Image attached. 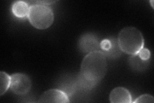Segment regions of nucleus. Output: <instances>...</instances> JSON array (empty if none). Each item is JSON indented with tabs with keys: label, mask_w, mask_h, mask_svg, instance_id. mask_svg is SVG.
<instances>
[{
	"label": "nucleus",
	"mask_w": 154,
	"mask_h": 103,
	"mask_svg": "<svg viewBox=\"0 0 154 103\" xmlns=\"http://www.w3.org/2000/svg\"><path fill=\"white\" fill-rule=\"evenodd\" d=\"M107 69V58L102 51L88 53L81 64L80 82L86 88H93L103 79Z\"/></svg>",
	"instance_id": "obj_1"
},
{
	"label": "nucleus",
	"mask_w": 154,
	"mask_h": 103,
	"mask_svg": "<svg viewBox=\"0 0 154 103\" xmlns=\"http://www.w3.org/2000/svg\"><path fill=\"white\" fill-rule=\"evenodd\" d=\"M118 45L120 50L129 55H137L143 48L144 40L142 33L134 27L122 29L118 37Z\"/></svg>",
	"instance_id": "obj_2"
},
{
	"label": "nucleus",
	"mask_w": 154,
	"mask_h": 103,
	"mask_svg": "<svg viewBox=\"0 0 154 103\" xmlns=\"http://www.w3.org/2000/svg\"><path fill=\"white\" fill-rule=\"evenodd\" d=\"M28 19L32 25L38 30H45L54 21V14L48 5L33 4L30 5Z\"/></svg>",
	"instance_id": "obj_3"
},
{
	"label": "nucleus",
	"mask_w": 154,
	"mask_h": 103,
	"mask_svg": "<svg viewBox=\"0 0 154 103\" xmlns=\"http://www.w3.org/2000/svg\"><path fill=\"white\" fill-rule=\"evenodd\" d=\"M32 88L30 78L25 73H16L11 76V82L10 88L17 95L28 94Z\"/></svg>",
	"instance_id": "obj_4"
},
{
	"label": "nucleus",
	"mask_w": 154,
	"mask_h": 103,
	"mask_svg": "<svg viewBox=\"0 0 154 103\" xmlns=\"http://www.w3.org/2000/svg\"><path fill=\"white\" fill-rule=\"evenodd\" d=\"M37 102L41 103H69V99L63 91L51 89L43 93Z\"/></svg>",
	"instance_id": "obj_5"
},
{
	"label": "nucleus",
	"mask_w": 154,
	"mask_h": 103,
	"mask_svg": "<svg viewBox=\"0 0 154 103\" xmlns=\"http://www.w3.org/2000/svg\"><path fill=\"white\" fill-rule=\"evenodd\" d=\"M79 46L82 52L90 53L99 50L100 43L98 42V38L93 34H86L80 37Z\"/></svg>",
	"instance_id": "obj_6"
},
{
	"label": "nucleus",
	"mask_w": 154,
	"mask_h": 103,
	"mask_svg": "<svg viewBox=\"0 0 154 103\" xmlns=\"http://www.w3.org/2000/svg\"><path fill=\"white\" fill-rule=\"evenodd\" d=\"M110 102L112 103H131L132 96L130 92L124 87H116L110 92Z\"/></svg>",
	"instance_id": "obj_7"
},
{
	"label": "nucleus",
	"mask_w": 154,
	"mask_h": 103,
	"mask_svg": "<svg viewBox=\"0 0 154 103\" xmlns=\"http://www.w3.org/2000/svg\"><path fill=\"white\" fill-rule=\"evenodd\" d=\"M30 5L26 2L17 1L14 2L12 5V12L14 16L19 18L28 17Z\"/></svg>",
	"instance_id": "obj_8"
},
{
	"label": "nucleus",
	"mask_w": 154,
	"mask_h": 103,
	"mask_svg": "<svg viewBox=\"0 0 154 103\" xmlns=\"http://www.w3.org/2000/svg\"><path fill=\"white\" fill-rule=\"evenodd\" d=\"M11 76L5 72H0V95L5 94L11 86Z\"/></svg>",
	"instance_id": "obj_9"
},
{
	"label": "nucleus",
	"mask_w": 154,
	"mask_h": 103,
	"mask_svg": "<svg viewBox=\"0 0 154 103\" xmlns=\"http://www.w3.org/2000/svg\"><path fill=\"white\" fill-rule=\"evenodd\" d=\"M135 103H153L154 102V98L152 95L149 94H144L141 96H139L134 101Z\"/></svg>",
	"instance_id": "obj_10"
},
{
	"label": "nucleus",
	"mask_w": 154,
	"mask_h": 103,
	"mask_svg": "<svg viewBox=\"0 0 154 103\" xmlns=\"http://www.w3.org/2000/svg\"><path fill=\"white\" fill-rule=\"evenodd\" d=\"M113 43L109 40H104L100 43V48L102 49V52L105 53H107L109 51L111 50L112 48Z\"/></svg>",
	"instance_id": "obj_11"
},
{
	"label": "nucleus",
	"mask_w": 154,
	"mask_h": 103,
	"mask_svg": "<svg viewBox=\"0 0 154 103\" xmlns=\"http://www.w3.org/2000/svg\"><path fill=\"white\" fill-rule=\"evenodd\" d=\"M137 56H138L143 61H148L149 59L150 58L151 53H150V51L149 50L148 48L143 47V48L141 49L140 51L139 52Z\"/></svg>",
	"instance_id": "obj_12"
},
{
	"label": "nucleus",
	"mask_w": 154,
	"mask_h": 103,
	"mask_svg": "<svg viewBox=\"0 0 154 103\" xmlns=\"http://www.w3.org/2000/svg\"><path fill=\"white\" fill-rule=\"evenodd\" d=\"M150 3H151V5H152V8H153V1H151Z\"/></svg>",
	"instance_id": "obj_13"
}]
</instances>
